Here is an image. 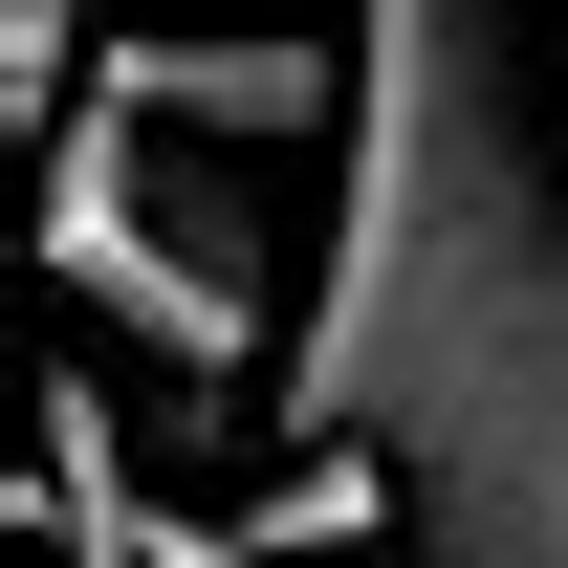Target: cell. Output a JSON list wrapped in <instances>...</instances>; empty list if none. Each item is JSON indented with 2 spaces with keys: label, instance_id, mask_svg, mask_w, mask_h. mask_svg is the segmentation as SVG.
<instances>
[{
  "label": "cell",
  "instance_id": "3",
  "mask_svg": "<svg viewBox=\"0 0 568 568\" xmlns=\"http://www.w3.org/2000/svg\"><path fill=\"white\" fill-rule=\"evenodd\" d=\"M88 110L197 153H351V22H132Z\"/></svg>",
  "mask_w": 568,
  "mask_h": 568
},
{
  "label": "cell",
  "instance_id": "4",
  "mask_svg": "<svg viewBox=\"0 0 568 568\" xmlns=\"http://www.w3.org/2000/svg\"><path fill=\"white\" fill-rule=\"evenodd\" d=\"M44 547H67V568H284V547H241V503H153V481H132L88 351L44 372Z\"/></svg>",
  "mask_w": 568,
  "mask_h": 568
},
{
  "label": "cell",
  "instance_id": "6",
  "mask_svg": "<svg viewBox=\"0 0 568 568\" xmlns=\"http://www.w3.org/2000/svg\"><path fill=\"white\" fill-rule=\"evenodd\" d=\"M44 568H67V547H44Z\"/></svg>",
  "mask_w": 568,
  "mask_h": 568
},
{
  "label": "cell",
  "instance_id": "1",
  "mask_svg": "<svg viewBox=\"0 0 568 568\" xmlns=\"http://www.w3.org/2000/svg\"><path fill=\"white\" fill-rule=\"evenodd\" d=\"M284 459H372L394 568H568V132L525 0H351Z\"/></svg>",
  "mask_w": 568,
  "mask_h": 568
},
{
  "label": "cell",
  "instance_id": "5",
  "mask_svg": "<svg viewBox=\"0 0 568 568\" xmlns=\"http://www.w3.org/2000/svg\"><path fill=\"white\" fill-rule=\"evenodd\" d=\"M0 88H22V132H67L88 110V0H0Z\"/></svg>",
  "mask_w": 568,
  "mask_h": 568
},
{
  "label": "cell",
  "instance_id": "2",
  "mask_svg": "<svg viewBox=\"0 0 568 568\" xmlns=\"http://www.w3.org/2000/svg\"><path fill=\"white\" fill-rule=\"evenodd\" d=\"M44 284H67L110 351H153L175 394H241L284 306V241H263V153H197V132H132V110H67L44 132Z\"/></svg>",
  "mask_w": 568,
  "mask_h": 568
}]
</instances>
